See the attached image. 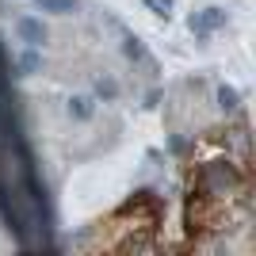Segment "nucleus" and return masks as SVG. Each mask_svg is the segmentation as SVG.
Wrapping results in <instances>:
<instances>
[{
	"label": "nucleus",
	"mask_w": 256,
	"mask_h": 256,
	"mask_svg": "<svg viewBox=\"0 0 256 256\" xmlns=\"http://www.w3.org/2000/svg\"><path fill=\"white\" fill-rule=\"evenodd\" d=\"M226 8H203V12H195L192 20H188V31L195 34V38H206L210 31H218V27H226Z\"/></svg>",
	"instance_id": "obj_1"
},
{
	"label": "nucleus",
	"mask_w": 256,
	"mask_h": 256,
	"mask_svg": "<svg viewBox=\"0 0 256 256\" xmlns=\"http://www.w3.org/2000/svg\"><path fill=\"white\" fill-rule=\"evenodd\" d=\"M203 184H210L214 192H226V188H234L237 184V172L230 160H210V164H203Z\"/></svg>",
	"instance_id": "obj_2"
},
{
	"label": "nucleus",
	"mask_w": 256,
	"mask_h": 256,
	"mask_svg": "<svg viewBox=\"0 0 256 256\" xmlns=\"http://www.w3.org/2000/svg\"><path fill=\"white\" fill-rule=\"evenodd\" d=\"M16 31H20V38L27 46L46 42V27H42V20H34V16H20V20H16Z\"/></svg>",
	"instance_id": "obj_3"
},
{
	"label": "nucleus",
	"mask_w": 256,
	"mask_h": 256,
	"mask_svg": "<svg viewBox=\"0 0 256 256\" xmlns=\"http://www.w3.org/2000/svg\"><path fill=\"white\" fill-rule=\"evenodd\" d=\"M16 69H20V76H31V73H38V69H42V54H38V46H27V50L20 54Z\"/></svg>",
	"instance_id": "obj_4"
},
{
	"label": "nucleus",
	"mask_w": 256,
	"mask_h": 256,
	"mask_svg": "<svg viewBox=\"0 0 256 256\" xmlns=\"http://www.w3.org/2000/svg\"><path fill=\"white\" fill-rule=\"evenodd\" d=\"M92 111H96V100H92V96H73V100H69V115L80 118V122L92 118Z\"/></svg>",
	"instance_id": "obj_5"
},
{
	"label": "nucleus",
	"mask_w": 256,
	"mask_h": 256,
	"mask_svg": "<svg viewBox=\"0 0 256 256\" xmlns=\"http://www.w3.org/2000/svg\"><path fill=\"white\" fill-rule=\"evenodd\" d=\"M38 8L54 12V16H69V12H76V0H38Z\"/></svg>",
	"instance_id": "obj_6"
},
{
	"label": "nucleus",
	"mask_w": 256,
	"mask_h": 256,
	"mask_svg": "<svg viewBox=\"0 0 256 256\" xmlns=\"http://www.w3.org/2000/svg\"><path fill=\"white\" fill-rule=\"evenodd\" d=\"M96 96L100 100H115L118 96V80H111V76H96Z\"/></svg>",
	"instance_id": "obj_7"
},
{
	"label": "nucleus",
	"mask_w": 256,
	"mask_h": 256,
	"mask_svg": "<svg viewBox=\"0 0 256 256\" xmlns=\"http://www.w3.org/2000/svg\"><path fill=\"white\" fill-rule=\"evenodd\" d=\"M218 104H222V111H234V107H237V92L230 84H222V88H218Z\"/></svg>",
	"instance_id": "obj_8"
},
{
	"label": "nucleus",
	"mask_w": 256,
	"mask_h": 256,
	"mask_svg": "<svg viewBox=\"0 0 256 256\" xmlns=\"http://www.w3.org/2000/svg\"><path fill=\"white\" fill-rule=\"evenodd\" d=\"M126 58H142V42H138V34H126Z\"/></svg>",
	"instance_id": "obj_9"
},
{
	"label": "nucleus",
	"mask_w": 256,
	"mask_h": 256,
	"mask_svg": "<svg viewBox=\"0 0 256 256\" xmlns=\"http://www.w3.org/2000/svg\"><path fill=\"white\" fill-rule=\"evenodd\" d=\"M153 4H160L164 12H172V0H153Z\"/></svg>",
	"instance_id": "obj_10"
}]
</instances>
